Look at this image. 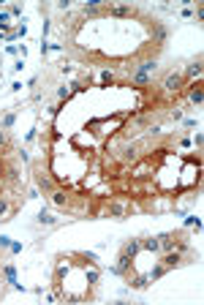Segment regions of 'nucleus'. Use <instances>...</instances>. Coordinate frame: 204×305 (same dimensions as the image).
Listing matches in <instances>:
<instances>
[{
	"label": "nucleus",
	"mask_w": 204,
	"mask_h": 305,
	"mask_svg": "<svg viewBox=\"0 0 204 305\" xmlns=\"http://www.w3.org/2000/svg\"><path fill=\"white\" fill-rule=\"evenodd\" d=\"M177 85H180V79H177V76H169V82H166V87H169V90H174Z\"/></svg>",
	"instance_id": "obj_1"
}]
</instances>
